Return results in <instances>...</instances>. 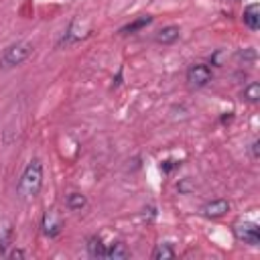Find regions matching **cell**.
Masks as SVG:
<instances>
[{"instance_id":"1","label":"cell","mask_w":260,"mask_h":260,"mask_svg":"<svg viewBox=\"0 0 260 260\" xmlns=\"http://www.w3.org/2000/svg\"><path fill=\"white\" fill-rule=\"evenodd\" d=\"M41 187H43V165H41V160L35 158L26 165V169L18 181V195H20V199H32L39 195Z\"/></svg>"},{"instance_id":"2","label":"cell","mask_w":260,"mask_h":260,"mask_svg":"<svg viewBox=\"0 0 260 260\" xmlns=\"http://www.w3.org/2000/svg\"><path fill=\"white\" fill-rule=\"evenodd\" d=\"M32 53V45L30 43H14L10 47H6L4 55H2V65L4 67H16L20 63H24Z\"/></svg>"},{"instance_id":"3","label":"cell","mask_w":260,"mask_h":260,"mask_svg":"<svg viewBox=\"0 0 260 260\" xmlns=\"http://www.w3.org/2000/svg\"><path fill=\"white\" fill-rule=\"evenodd\" d=\"M187 81L191 87H203L211 81V69L205 63H195L187 69Z\"/></svg>"},{"instance_id":"4","label":"cell","mask_w":260,"mask_h":260,"mask_svg":"<svg viewBox=\"0 0 260 260\" xmlns=\"http://www.w3.org/2000/svg\"><path fill=\"white\" fill-rule=\"evenodd\" d=\"M234 234L244 244L256 246L260 242V228L256 223H252V221H240V223H236L234 225Z\"/></svg>"},{"instance_id":"5","label":"cell","mask_w":260,"mask_h":260,"mask_svg":"<svg viewBox=\"0 0 260 260\" xmlns=\"http://www.w3.org/2000/svg\"><path fill=\"white\" fill-rule=\"evenodd\" d=\"M41 228H43V232H45L49 238L59 236V234H61V228H63V219H61L59 211H55V209H47L45 215H43Z\"/></svg>"},{"instance_id":"6","label":"cell","mask_w":260,"mask_h":260,"mask_svg":"<svg viewBox=\"0 0 260 260\" xmlns=\"http://www.w3.org/2000/svg\"><path fill=\"white\" fill-rule=\"evenodd\" d=\"M228 209H230V203H228L225 199H211V201H207V203L201 207L203 215H205V217H211V219H217V217L225 215Z\"/></svg>"},{"instance_id":"7","label":"cell","mask_w":260,"mask_h":260,"mask_svg":"<svg viewBox=\"0 0 260 260\" xmlns=\"http://www.w3.org/2000/svg\"><path fill=\"white\" fill-rule=\"evenodd\" d=\"M244 24L250 30H258L260 28V4L258 2H254V4L244 8Z\"/></svg>"},{"instance_id":"8","label":"cell","mask_w":260,"mask_h":260,"mask_svg":"<svg viewBox=\"0 0 260 260\" xmlns=\"http://www.w3.org/2000/svg\"><path fill=\"white\" fill-rule=\"evenodd\" d=\"M179 39V26H165L156 32V43L160 45H171Z\"/></svg>"},{"instance_id":"9","label":"cell","mask_w":260,"mask_h":260,"mask_svg":"<svg viewBox=\"0 0 260 260\" xmlns=\"http://www.w3.org/2000/svg\"><path fill=\"white\" fill-rule=\"evenodd\" d=\"M12 234H14L12 223L8 219H0V252L8 248V244L12 242Z\"/></svg>"},{"instance_id":"10","label":"cell","mask_w":260,"mask_h":260,"mask_svg":"<svg viewBox=\"0 0 260 260\" xmlns=\"http://www.w3.org/2000/svg\"><path fill=\"white\" fill-rule=\"evenodd\" d=\"M65 205L71 209V211H81L85 205H87V197L83 193H69L67 199H65Z\"/></svg>"},{"instance_id":"11","label":"cell","mask_w":260,"mask_h":260,"mask_svg":"<svg viewBox=\"0 0 260 260\" xmlns=\"http://www.w3.org/2000/svg\"><path fill=\"white\" fill-rule=\"evenodd\" d=\"M87 252L91 258H106V248H104L100 236H91L87 240Z\"/></svg>"},{"instance_id":"12","label":"cell","mask_w":260,"mask_h":260,"mask_svg":"<svg viewBox=\"0 0 260 260\" xmlns=\"http://www.w3.org/2000/svg\"><path fill=\"white\" fill-rule=\"evenodd\" d=\"M128 256H130V252H128L126 244H122V242H116L110 246V250H106V258H110V260H124Z\"/></svg>"},{"instance_id":"13","label":"cell","mask_w":260,"mask_h":260,"mask_svg":"<svg viewBox=\"0 0 260 260\" xmlns=\"http://www.w3.org/2000/svg\"><path fill=\"white\" fill-rule=\"evenodd\" d=\"M152 22V16H140V18H136L134 22H130V24H126V26H122L120 28V32L122 35H130V32H136V30H140V28H144L146 24H150Z\"/></svg>"},{"instance_id":"14","label":"cell","mask_w":260,"mask_h":260,"mask_svg":"<svg viewBox=\"0 0 260 260\" xmlns=\"http://www.w3.org/2000/svg\"><path fill=\"white\" fill-rule=\"evenodd\" d=\"M152 258L154 260H169V258H175V250L171 244H156L154 252H152Z\"/></svg>"},{"instance_id":"15","label":"cell","mask_w":260,"mask_h":260,"mask_svg":"<svg viewBox=\"0 0 260 260\" xmlns=\"http://www.w3.org/2000/svg\"><path fill=\"white\" fill-rule=\"evenodd\" d=\"M242 98L246 100V102H258L260 100V83H256V81H252V83H248L246 87H244V91H242Z\"/></svg>"},{"instance_id":"16","label":"cell","mask_w":260,"mask_h":260,"mask_svg":"<svg viewBox=\"0 0 260 260\" xmlns=\"http://www.w3.org/2000/svg\"><path fill=\"white\" fill-rule=\"evenodd\" d=\"M238 57H240V59H244V63H246V61H254V59H256V49L248 47V49L240 51V53H238Z\"/></svg>"},{"instance_id":"17","label":"cell","mask_w":260,"mask_h":260,"mask_svg":"<svg viewBox=\"0 0 260 260\" xmlns=\"http://www.w3.org/2000/svg\"><path fill=\"white\" fill-rule=\"evenodd\" d=\"M258 146H260V142H258V140H254V142H252V156H254V158H258V156H260V154H258Z\"/></svg>"},{"instance_id":"18","label":"cell","mask_w":260,"mask_h":260,"mask_svg":"<svg viewBox=\"0 0 260 260\" xmlns=\"http://www.w3.org/2000/svg\"><path fill=\"white\" fill-rule=\"evenodd\" d=\"M22 256H24L22 250H14V252H10V258H22Z\"/></svg>"},{"instance_id":"19","label":"cell","mask_w":260,"mask_h":260,"mask_svg":"<svg viewBox=\"0 0 260 260\" xmlns=\"http://www.w3.org/2000/svg\"><path fill=\"white\" fill-rule=\"evenodd\" d=\"M171 167H173V160H165V165H160L162 171H171Z\"/></svg>"}]
</instances>
